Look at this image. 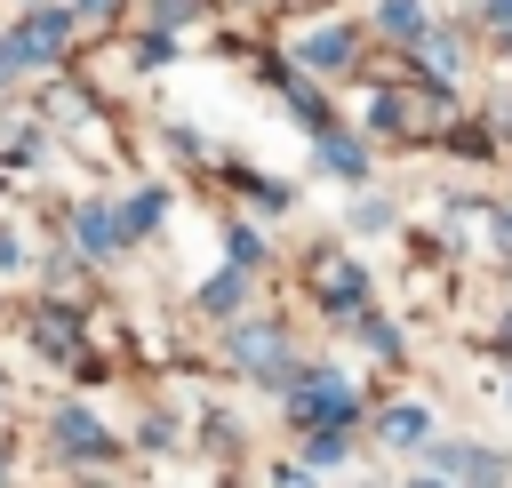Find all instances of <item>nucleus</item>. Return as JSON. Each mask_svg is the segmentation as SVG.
<instances>
[{
  "mask_svg": "<svg viewBox=\"0 0 512 488\" xmlns=\"http://www.w3.org/2000/svg\"><path fill=\"white\" fill-rule=\"evenodd\" d=\"M344 416H352V392L336 376H320V384L296 392V424H344Z\"/></svg>",
  "mask_w": 512,
  "mask_h": 488,
  "instance_id": "obj_1",
  "label": "nucleus"
},
{
  "mask_svg": "<svg viewBox=\"0 0 512 488\" xmlns=\"http://www.w3.org/2000/svg\"><path fill=\"white\" fill-rule=\"evenodd\" d=\"M432 472H456V480H472V472H480V480H488V472H496V456H480V448H440V456H432Z\"/></svg>",
  "mask_w": 512,
  "mask_h": 488,
  "instance_id": "obj_2",
  "label": "nucleus"
},
{
  "mask_svg": "<svg viewBox=\"0 0 512 488\" xmlns=\"http://www.w3.org/2000/svg\"><path fill=\"white\" fill-rule=\"evenodd\" d=\"M232 344H240V360H248V368H272V376H280V344H272L264 328H240Z\"/></svg>",
  "mask_w": 512,
  "mask_h": 488,
  "instance_id": "obj_3",
  "label": "nucleus"
},
{
  "mask_svg": "<svg viewBox=\"0 0 512 488\" xmlns=\"http://www.w3.org/2000/svg\"><path fill=\"white\" fill-rule=\"evenodd\" d=\"M384 440H392V448L424 440V408H392V416H384Z\"/></svg>",
  "mask_w": 512,
  "mask_h": 488,
  "instance_id": "obj_4",
  "label": "nucleus"
},
{
  "mask_svg": "<svg viewBox=\"0 0 512 488\" xmlns=\"http://www.w3.org/2000/svg\"><path fill=\"white\" fill-rule=\"evenodd\" d=\"M64 440H72V448H80V456H104V432H96V424H88V416H64Z\"/></svg>",
  "mask_w": 512,
  "mask_h": 488,
  "instance_id": "obj_5",
  "label": "nucleus"
},
{
  "mask_svg": "<svg viewBox=\"0 0 512 488\" xmlns=\"http://www.w3.org/2000/svg\"><path fill=\"white\" fill-rule=\"evenodd\" d=\"M384 24H392V32H424V8H416V0H384Z\"/></svg>",
  "mask_w": 512,
  "mask_h": 488,
  "instance_id": "obj_6",
  "label": "nucleus"
},
{
  "mask_svg": "<svg viewBox=\"0 0 512 488\" xmlns=\"http://www.w3.org/2000/svg\"><path fill=\"white\" fill-rule=\"evenodd\" d=\"M304 56H312V64H344V56H352V40H344V32H320Z\"/></svg>",
  "mask_w": 512,
  "mask_h": 488,
  "instance_id": "obj_7",
  "label": "nucleus"
},
{
  "mask_svg": "<svg viewBox=\"0 0 512 488\" xmlns=\"http://www.w3.org/2000/svg\"><path fill=\"white\" fill-rule=\"evenodd\" d=\"M80 240L104 248V240H112V216H104V208H80Z\"/></svg>",
  "mask_w": 512,
  "mask_h": 488,
  "instance_id": "obj_8",
  "label": "nucleus"
}]
</instances>
